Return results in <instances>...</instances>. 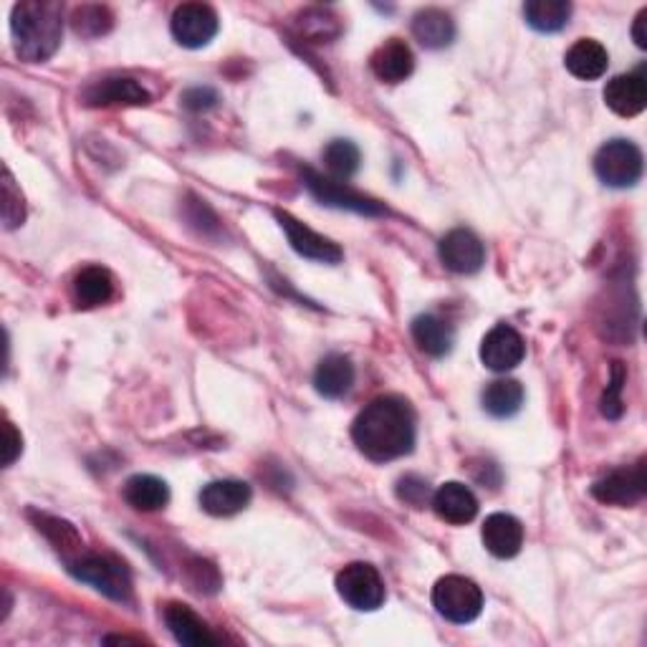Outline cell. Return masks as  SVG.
I'll list each match as a JSON object with an SVG mask.
<instances>
[{
	"label": "cell",
	"instance_id": "1",
	"mask_svg": "<svg viewBox=\"0 0 647 647\" xmlns=\"http://www.w3.org/2000/svg\"><path fill=\"white\" fill-rule=\"evenodd\" d=\"M352 440L374 463H390L415 448V413L405 397L385 395L372 399L357 415Z\"/></svg>",
	"mask_w": 647,
	"mask_h": 647
},
{
	"label": "cell",
	"instance_id": "2",
	"mask_svg": "<svg viewBox=\"0 0 647 647\" xmlns=\"http://www.w3.org/2000/svg\"><path fill=\"white\" fill-rule=\"evenodd\" d=\"M11 33L15 54L23 62H48L62 46L64 8L51 0H25V3L13 6Z\"/></svg>",
	"mask_w": 647,
	"mask_h": 647
},
{
	"label": "cell",
	"instance_id": "3",
	"mask_svg": "<svg viewBox=\"0 0 647 647\" xmlns=\"http://www.w3.org/2000/svg\"><path fill=\"white\" fill-rule=\"evenodd\" d=\"M66 569L81 582L91 584L94 590L107 594L109 600L130 602L132 597V577L124 561H119L112 555H89L81 551L74 559L66 561Z\"/></svg>",
	"mask_w": 647,
	"mask_h": 647
},
{
	"label": "cell",
	"instance_id": "4",
	"mask_svg": "<svg viewBox=\"0 0 647 647\" xmlns=\"http://www.w3.org/2000/svg\"><path fill=\"white\" fill-rule=\"evenodd\" d=\"M432 607L438 610L440 617L448 623L468 625L481 615L483 610V592L473 579L461 574L442 577L432 586Z\"/></svg>",
	"mask_w": 647,
	"mask_h": 647
},
{
	"label": "cell",
	"instance_id": "5",
	"mask_svg": "<svg viewBox=\"0 0 647 647\" xmlns=\"http://www.w3.org/2000/svg\"><path fill=\"white\" fill-rule=\"evenodd\" d=\"M594 173L607 187H633L643 177V152L629 140H612L594 155Z\"/></svg>",
	"mask_w": 647,
	"mask_h": 647
},
{
	"label": "cell",
	"instance_id": "6",
	"mask_svg": "<svg viewBox=\"0 0 647 647\" xmlns=\"http://www.w3.org/2000/svg\"><path fill=\"white\" fill-rule=\"evenodd\" d=\"M337 592L349 607L360 612H372L382 607V602H385V582H382L377 569L372 564H364V561L347 564L337 574Z\"/></svg>",
	"mask_w": 647,
	"mask_h": 647
},
{
	"label": "cell",
	"instance_id": "7",
	"mask_svg": "<svg viewBox=\"0 0 647 647\" xmlns=\"http://www.w3.org/2000/svg\"><path fill=\"white\" fill-rule=\"evenodd\" d=\"M301 175H304L306 190H309L314 198L321 202V206L352 210V212H360V216H370V218L387 216V208L382 206V202L352 190V187H347L344 183L329 180V177L314 173L311 167H304Z\"/></svg>",
	"mask_w": 647,
	"mask_h": 647
},
{
	"label": "cell",
	"instance_id": "8",
	"mask_svg": "<svg viewBox=\"0 0 647 647\" xmlns=\"http://www.w3.org/2000/svg\"><path fill=\"white\" fill-rule=\"evenodd\" d=\"M647 493V475H645V461H637L635 465L615 468L607 475H602L600 481L592 485V496L600 504L607 506H635L640 504Z\"/></svg>",
	"mask_w": 647,
	"mask_h": 647
},
{
	"label": "cell",
	"instance_id": "9",
	"mask_svg": "<svg viewBox=\"0 0 647 647\" xmlns=\"http://www.w3.org/2000/svg\"><path fill=\"white\" fill-rule=\"evenodd\" d=\"M173 36L185 48L208 46L218 33V13L206 3H185L177 6L169 21Z\"/></svg>",
	"mask_w": 647,
	"mask_h": 647
},
{
	"label": "cell",
	"instance_id": "10",
	"mask_svg": "<svg viewBox=\"0 0 647 647\" xmlns=\"http://www.w3.org/2000/svg\"><path fill=\"white\" fill-rule=\"evenodd\" d=\"M442 266L453 274H479L485 263V245L481 238L468 228H456L438 245Z\"/></svg>",
	"mask_w": 647,
	"mask_h": 647
},
{
	"label": "cell",
	"instance_id": "11",
	"mask_svg": "<svg viewBox=\"0 0 647 647\" xmlns=\"http://www.w3.org/2000/svg\"><path fill=\"white\" fill-rule=\"evenodd\" d=\"M276 220L281 223V228H284V233L288 238V243H292V249L299 255H304V259L319 261V263L342 261L344 253L335 241H329V238H324L317 231H311L309 226L301 223L299 218H294L292 212L276 210Z\"/></svg>",
	"mask_w": 647,
	"mask_h": 647
},
{
	"label": "cell",
	"instance_id": "12",
	"mask_svg": "<svg viewBox=\"0 0 647 647\" xmlns=\"http://www.w3.org/2000/svg\"><path fill=\"white\" fill-rule=\"evenodd\" d=\"M526 357V344L522 335L508 324L493 327L481 342V362L493 372L516 370Z\"/></svg>",
	"mask_w": 647,
	"mask_h": 647
},
{
	"label": "cell",
	"instance_id": "13",
	"mask_svg": "<svg viewBox=\"0 0 647 647\" xmlns=\"http://www.w3.org/2000/svg\"><path fill=\"white\" fill-rule=\"evenodd\" d=\"M84 101L89 107H140L150 105V94L130 76H107L84 89Z\"/></svg>",
	"mask_w": 647,
	"mask_h": 647
},
{
	"label": "cell",
	"instance_id": "14",
	"mask_svg": "<svg viewBox=\"0 0 647 647\" xmlns=\"http://www.w3.org/2000/svg\"><path fill=\"white\" fill-rule=\"evenodd\" d=\"M604 101L619 117H637L647 107L645 66L633 74H619L604 87Z\"/></svg>",
	"mask_w": 647,
	"mask_h": 647
},
{
	"label": "cell",
	"instance_id": "15",
	"mask_svg": "<svg viewBox=\"0 0 647 647\" xmlns=\"http://www.w3.org/2000/svg\"><path fill=\"white\" fill-rule=\"evenodd\" d=\"M432 508H436L438 518L453 526L471 524L475 514H479V498L473 496V491L465 483L450 481L442 483L440 489L432 493Z\"/></svg>",
	"mask_w": 647,
	"mask_h": 647
},
{
	"label": "cell",
	"instance_id": "16",
	"mask_svg": "<svg viewBox=\"0 0 647 647\" xmlns=\"http://www.w3.org/2000/svg\"><path fill=\"white\" fill-rule=\"evenodd\" d=\"M483 547L498 559L516 557L524 547V526L511 514H491L481 529Z\"/></svg>",
	"mask_w": 647,
	"mask_h": 647
},
{
	"label": "cell",
	"instance_id": "17",
	"mask_svg": "<svg viewBox=\"0 0 647 647\" xmlns=\"http://www.w3.org/2000/svg\"><path fill=\"white\" fill-rule=\"evenodd\" d=\"M251 485L245 481H212L200 491V506L210 516H233L251 504Z\"/></svg>",
	"mask_w": 647,
	"mask_h": 647
},
{
	"label": "cell",
	"instance_id": "18",
	"mask_svg": "<svg viewBox=\"0 0 647 647\" xmlns=\"http://www.w3.org/2000/svg\"><path fill=\"white\" fill-rule=\"evenodd\" d=\"M165 625L173 637L185 647H210L220 640L210 633V627L180 602H169L165 607Z\"/></svg>",
	"mask_w": 647,
	"mask_h": 647
},
{
	"label": "cell",
	"instance_id": "19",
	"mask_svg": "<svg viewBox=\"0 0 647 647\" xmlns=\"http://www.w3.org/2000/svg\"><path fill=\"white\" fill-rule=\"evenodd\" d=\"M370 66H372V74L377 76L380 81L399 84L413 74L415 56L405 41L390 39L387 44H382L377 51H374L370 58Z\"/></svg>",
	"mask_w": 647,
	"mask_h": 647
},
{
	"label": "cell",
	"instance_id": "20",
	"mask_svg": "<svg viewBox=\"0 0 647 647\" xmlns=\"http://www.w3.org/2000/svg\"><path fill=\"white\" fill-rule=\"evenodd\" d=\"M354 385V364L344 354H329L314 372V387L327 399L344 397Z\"/></svg>",
	"mask_w": 647,
	"mask_h": 647
},
{
	"label": "cell",
	"instance_id": "21",
	"mask_svg": "<svg viewBox=\"0 0 647 647\" xmlns=\"http://www.w3.org/2000/svg\"><path fill=\"white\" fill-rule=\"evenodd\" d=\"M564 64H567V72L577 76V79L594 81V79H600V76H604V72H607L610 54H607V48L600 44V41L582 39L567 51Z\"/></svg>",
	"mask_w": 647,
	"mask_h": 647
},
{
	"label": "cell",
	"instance_id": "22",
	"mask_svg": "<svg viewBox=\"0 0 647 647\" xmlns=\"http://www.w3.org/2000/svg\"><path fill=\"white\" fill-rule=\"evenodd\" d=\"M413 36L425 48H446L456 39V23L440 8H425L413 19Z\"/></svg>",
	"mask_w": 647,
	"mask_h": 647
},
{
	"label": "cell",
	"instance_id": "23",
	"mask_svg": "<svg viewBox=\"0 0 647 647\" xmlns=\"http://www.w3.org/2000/svg\"><path fill=\"white\" fill-rule=\"evenodd\" d=\"M413 339L420 347V352L430 357H446L453 349L456 335L450 324L436 317V314H420L413 321Z\"/></svg>",
	"mask_w": 647,
	"mask_h": 647
},
{
	"label": "cell",
	"instance_id": "24",
	"mask_svg": "<svg viewBox=\"0 0 647 647\" xmlns=\"http://www.w3.org/2000/svg\"><path fill=\"white\" fill-rule=\"evenodd\" d=\"M114 296V278L107 268L87 266L74 276V299L84 309L107 304Z\"/></svg>",
	"mask_w": 647,
	"mask_h": 647
},
{
	"label": "cell",
	"instance_id": "25",
	"mask_svg": "<svg viewBox=\"0 0 647 647\" xmlns=\"http://www.w3.org/2000/svg\"><path fill=\"white\" fill-rule=\"evenodd\" d=\"M124 501L134 511L152 514V511H160L167 506L169 489L165 481L157 479V475L140 473V475H132V479L124 483Z\"/></svg>",
	"mask_w": 647,
	"mask_h": 647
},
{
	"label": "cell",
	"instance_id": "26",
	"mask_svg": "<svg viewBox=\"0 0 647 647\" xmlns=\"http://www.w3.org/2000/svg\"><path fill=\"white\" fill-rule=\"evenodd\" d=\"M524 405V387L516 380H496L483 390V410L504 420L514 417Z\"/></svg>",
	"mask_w": 647,
	"mask_h": 647
},
{
	"label": "cell",
	"instance_id": "27",
	"mask_svg": "<svg viewBox=\"0 0 647 647\" xmlns=\"http://www.w3.org/2000/svg\"><path fill=\"white\" fill-rule=\"evenodd\" d=\"M572 3L567 0H529L524 6V19L539 33H557L569 23Z\"/></svg>",
	"mask_w": 647,
	"mask_h": 647
},
{
	"label": "cell",
	"instance_id": "28",
	"mask_svg": "<svg viewBox=\"0 0 647 647\" xmlns=\"http://www.w3.org/2000/svg\"><path fill=\"white\" fill-rule=\"evenodd\" d=\"M33 514V511H31ZM36 516V514H33ZM36 524H39V531H44L51 541H54V547L58 549V555L64 557V561L74 559L76 555H81V539L79 534H76L74 526L69 522H62V518H54V516H46V514H39L36 516Z\"/></svg>",
	"mask_w": 647,
	"mask_h": 647
},
{
	"label": "cell",
	"instance_id": "29",
	"mask_svg": "<svg viewBox=\"0 0 647 647\" xmlns=\"http://www.w3.org/2000/svg\"><path fill=\"white\" fill-rule=\"evenodd\" d=\"M360 147L349 140H335L324 150V165L329 167V173L339 177V180H349L357 169H360Z\"/></svg>",
	"mask_w": 647,
	"mask_h": 647
},
{
	"label": "cell",
	"instance_id": "30",
	"mask_svg": "<svg viewBox=\"0 0 647 647\" xmlns=\"http://www.w3.org/2000/svg\"><path fill=\"white\" fill-rule=\"evenodd\" d=\"M112 13L105 6H84L74 13V31L87 39L105 36L107 31H112Z\"/></svg>",
	"mask_w": 647,
	"mask_h": 647
},
{
	"label": "cell",
	"instance_id": "31",
	"mask_svg": "<svg viewBox=\"0 0 647 647\" xmlns=\"http://www.w3.org/2000/svg\"><path fill=\"white\" fill-rule=\"evenodd\" d=\"M627 382V370L623 362H615L612 364V380L607 390H604L602 395V415L607 417V420H619L623 417V387Z\"/></svg>",
	"mask_w": 647,
	"mask_h": 647
},
{
	"label": "cell",
	"instance_id": "32",
	"mask_svg": "<svg viewBox=\"0 0 647 647\" xmlns=\"http://www.w3.org/2000/svg\"><path fill=\"white\" fill-rule=\"evenodd\" d=\"M3 223L8 231H13V228H19L25 218V206H23V195L19 187L13 183V175L11 169H6L3 173Z\"/></svg>",
	"mask_w": 647,
	"mask_h": 647
},
{
	"label": "cell",
	"instance_id": "33",
	"mask_svg": "<svg viewBox=\"0 0 647 647\" xmlns=\"http://www.w3.org/2000/svg\"><path fill=\"white\" fill-rule=\"evenodd\" d=\"M301 33L309 39L317 41H329L339 33V25L335 19H329L327 13L321 11H306L301 15Z\"/></svg>",
	"mask_w": 647,
	"mask_h": 647
},
{
	"label": "cell",
	"instance_id": "34",
	"mask_svg": "<svg viewBox=\"0 0 647 647\" xmlns=\"http://www.w3.org/2000/svg\"><path fill=\"white\" fill-rule=\"evenodd\" d=\"M397 496L399 501H405V504L423 508L430 498V485L428 481L417 479V475H405V479L397 483Z\"/></svg>",
	"mask_w": 647,
	"mask_h": 647
},
{
	"label": "cell",
	"instance_id": "35",
	"mask_svg": "<svg viewBox=\"0 0 647 647\" xmlns=\"http://www.w3.org/2000/svg\"><path fill=\"white\" fill-rule=\"evenodd\" d=\"M183 105L193 112H206V109L218 105V94L210 87H195L183 94Z\"/></svg>",
	"mask_w": 647,
	"mask_h": 647
},
{
	"label": "cell",
	"instance_id": "36",
	"mask_svg": "<svg viewBox=\"0 0 647 647\" xmlns=\"http://www.w3.org/2000/svg\"><path fill=\"white\" fill-rule=\"evenodd\" d=\"M3 465H13L15 463V458L21 456V450H23V438H21V432L15 430V425L8 420L6 425H3Z\"/></svg>",
	"mask_w": 647,
	"mask_h": 647
},
{
	"label": "cell",
	"instance_id": "37",
	"mask_svg": "<svg viewBox=\"0 0 647 647\" xmlns=\"http://www.w3.org/2000/svg\"><path fill=\"white\" fill-rule=\"evenodd\" d=\"M633 41L637 48H647V8L637 13V19L633 23Z\"/></svg>",
	"mask_w": 647,
	"mask_h": 647
}]
</instances>
